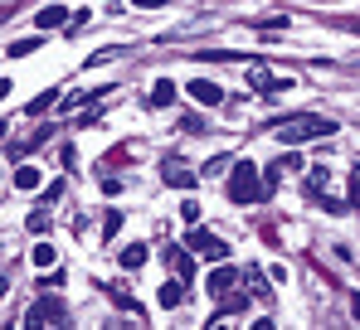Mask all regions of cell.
Returning <instances> with one entry per match:
<instances>
[{
  "mask_svg": "<svg viewBox=\"0 0 360 330\" xmlns=\"http://www.w3.org/2000/svg\"><path fill=\"white\" fill-rule=\"evenodd\" d=\"M268 131H273L283 146H307V141H326V136H336V121H331V117H316V112H297V117L273 121Z\"/></svg>",
  "mask_w": 360,
  "mask_h": 330,
  "instance_id": "1",
  "label": "cell"
},
{
  "mask_svg": "<svg viewBox=\"0 0 360 330\" xmlns=\"http://www.w3.org/2000/svg\"><path fill=\"white\" fill-rule=\"evenodd\" d=\"M229 199L234 204H253V199H268V180L258 175V165L239 161L229 170Z\"/></svg>",
  "mask_w": 360,
  "mask_h": 330,
  "instance_id": "2",
  "label": "cell"
},
{
  "mask_svg": "<svg viewBox=\"0 0 360 330\" xmlns=\"http://www.w3.org/2000/svg\"><path fill=\"white\" fill-rule=\"evenodd\" d=\"M63 321H68V306H63V296H54V291H44L25 311V326H63Z\"/></svg>",
  "mask_w": 360,
  "mask_h": 330,
  "instance_id": "3",
  "label": "cell"
},
{
  "mask_svg": "<svg viewBox=\"0 0 360 330\" xmlns=\"http://www.w3.org/2000/svg\"><path fill=\"white\" fill-rule=\"evenodd\" d=\"M248 88H253V93H263V98H273V93L292 88V78H283V73H273V68L253 63V68H248Z\"/></svg>",
  "mask_w": 360,
  "mask_h": 330,
  "instance_id": "4",
  "label": "cell"
},
{
  "mask_svg": "<svg viewBox=\"0 0 360 330\" xmlns=\"http://www.w3.org/2000/svg\"><path fill=\"white\" fill-rule=\"evenodd\" d=\"M190 248H195L200 258H210V263H224V253H229V248H224V238H219V233H210V228H195V233H190Z\"/></svg>",
  "mask_w": 360,
  "mask_h": 330,
  "instance_id": "5",
  "label": "cell"
},
{
  "mask_svg": "<svg viewBox=\"0 0 360 330\" xmlns=\"http://www.w3.org/2000/svg\"><path fill=\"white\" fill-rule=\"evenodd\" d=\"M234 286H239V272H234V268H224V263H219V268L210 272V296H219V301H224Z\"/></svg>",
  "mask_w": 360,
  "mask_h": 330,
  "instance_id": "6",
  "label": "cell"
},
{
  "mask_svg": "<svg viewBox=\"0 0 360 330\" xmlns=\"http://www.w3.org/2000/svg\"><path fill=\"white\" fill-rule=\"evenodd\" d=\"M190 98H195L200 107H214V103H224V88L210 83V78H195V83H190Z\"/></svg>",
  "mask_w": 360,
  "mask_h": 330,
  "instance_id": "7",
  "label": "cell"
},
{
  "mask_svg": "<svg viewBox=\"0 0 360 330\" xmlns=\"http://www.w3.org/2000/svg\"><path fill=\"white\" fill-rule=\"evenodd\" d=\"M161 175H166V185H176V190H190V185H195V170H190L185 161H176V156L166 161V170H161Z\"/></svg>",
  "mask_w": 360,
  "mask_h": 330,
  "instance_id": "8",
  "label": "cell"
},
{
  "mask_svg": "<svg viewBox=\"0 0 360 330\" xmlns=\"http://www.w3.org/2000/svg\"><path fill=\"white\" fill-rule=\"evenodd\" d=\"M171 103H176V83L171 78H156L151 93H146V107H171Z\"/></svg>",
  "mask_w": 360,
  "mask_h": 330,
  "instance_id": "9",
  "label": "cell"
},
{
  "mask_svg": "<svg viewBox=\"0 0 360 330\" xmlns=\"http://www.w3.org/2000/svg\"><path fill=\"white\" fill-rule=\"evenodd\" d=\"M68 20H73V10H63V5H49V10H39V15H34V25H39V29H63Z\"/></svg>",
  "mask_w": 360,
  "mask_h": 330,
  "instance_id": "10",
  "label": "cell"
},
{
  "mask_svg": "<svg viewBox=\"0 0 360 330\" xmlns=\"http://www.w3.org/2000/svg\"><path fill=\"white\" fill-rule=\"evenodd\" d=\"M156 301H161V306H166V311H176L180 301H185V282H166V286H161V291H156Z\"/></svg>",
  "mask_w": 360,
  "mask_h": 330,
  "instance_id": "11",
  "label": "cell"
},
{
  "mask_svg": "<svg viewBox=\"0 0 360 330\" xmlns=\"http://www.w3.org/2000/svg\"><path fill=\"white\" fill-rule=\"evenodd\" d=\"M39 185H44L39 165H20V170H15V190H39Z\"/></svg>",
  "mask_w": 360,
  "mask_h": 330,
  "instance_id": "12",
  "label": "cell"
},
{
  "mask_svg": "<svg viewBox=\"0 0 360 330\" xmlns=\"http://www.w3.org/2000/svg\"><path fill=\"white\" fill-rule=\"evenodd\" d=\"M54 258H59V248H54V243H34V253H30V263H34L39 272H49V268H54Z\"/></svg>",
  "mask_w": 360,
  "mask_h": 330,
  "instance_id": "13",
  "label": "cell"
},
{
  "mask_svg": "<svg viewBox=\"0 0 360 330\" xmlns=\"http://www.w3.org/2000/svg\"><path fill=\"white\" fill-rule=\"evenodd\" d=\"M141 263H146V248H141V243H131V248H122V268H127V272H136Z\"/></svg>",
  "mask_w": 360,
  "mask_h": 330,
  "instance_id": "14",
  "label": "cell"
},
{
  "mask_svg": "<svg viewBox=\"0 0 360 330\" xmlns=\"http://www.w3.org/2000/svg\"><path fill=\"white\" fill-rule=\"evenodd\" d=\"M34 49H39V34H34V39H15V44L5 49V54H10V58H30Z\"/></svg>",
  "mask_w": 360,
  "mask_h": 330,
  "instance_id": "15",
  "label": "cell"
},
{
  "mask_svg": "<svg viewBox=\"0 0 360 330\" xmlns=\"http://www.w3.org/2000/svg\"><path fill=\"white\" fill-rule=\"evenodd\" d=\"M54 103H59V88H49V93H39V98L30 103V117H39V112H49Z\"/></svg>",
  "mask_w": 360,
  "mask_h": 330,
  "instance_id": "16",
  "label": "cell"
},
{
  "mask_svg": "<svg viewBox=\"0 0 360 330\" xmlns=\"http://www.w3.org/2000/svg\"><path fill=\"white\" fill-rule=\"evenodd\" d=\"M171 263H176L180 277H195V258H185V253H171Z\"/></svg>",
  "mask_w": 360,
  "mask_h": 330,
  "instance_id": "17",
  "label": "cell"
},
{
  "mask_svg": "<svg viewBox=\"0 0 360 330\" xmlns=\"http://www.w3.org/2000/svg\"><path fill=\"white\" fill-rule=\"evenodd\" d=\"M180 219L195 228V223H200V204H195V199H185V204H180Z\"/></svg>",
  "mask_w": 360,
  "mask_h": 330,
  "instance_id": "18",
  "label": "cell"
},
{
  "mask_svg": "<svg viewBox=\"0 0 360 330\" xmlns=\"http://www.w3.org/2000/svg\"><path fill=\"white\" fill-rule=\"evenodd\" d=\"M25 228H30V233H44V228H49V214H44V209H39V214H30Z\"/></svg>",
  "mask_w": 360,
  "mask_h": 330,
  "instance_id": "19",
  "label": "cell"
},
{
  "mask_svg": "<svg viewBox=\"0 0 360 330\" xmlns=\"http://www.w3.org/2000/svg\"><path fill=\"white\" fill-rule=\"evenodd\" d=\"M117 228H122V214H117V209H108V219H103V233H108V238H112V233H117Z\"/></svg>",
  "mask_w": 360,
  "mask_h": 330,
  "instance_id": "20",
  "label": "cell"
},
{
  "mask_svg": "<svg viewBox=\"0 0 360 330\" xmlns=\"http://www.w3.org/2000/svg\"><path fill=\"white\" fill-rule=\"evenodd\" d=\"M83 25H88V10H73V20H68V25H63V29H68V34H78V29H83Z\"/></svg>",
  "mask_w": 360,
  "mask_h": 330,
  "instance_id": "21",
  "label": "cell"
},
{
  "mask_svg": "<svg viewBox=\"0 0 360 330\" xmlns=\"http://www.w3.org/2000/svg\"><path fill=\"white\" fill-rule=\"evenodd\" d=\"M346 199H351V209H360V170H351V194Z\"/></svg>",
  "mask_w": 360,
  "mask_h": 330,
  "instance_id": "22",
  "label": "cell"
},
{
  "mask_svg": "<svg viewBox=\"0 0 360 330\" xmlns=\"http://www.w3.org/2000/svg\"><path fill=\"white\" fill-rule=\"evenodd\" d=\"M248 286H253V296H268V282H263V272H248Z\"/></svg>",
  "mask_w": 360,
  "mask_h": 330,
  "instance_id": "23",
  "label": "cell"
},
{
  "mask_svg": "<svg viewBox=\"0 0 360 330\" xmlns=\"http://www.w3.org/2000/svg\"><path fill=\"white\" fill-rule=\"evenodd\" d=\"M131 5H136V10H161L166 0H131Z\"/></svg>",
  "mask_w": 360,
  "mask_h": 330,
  "instance_id": "24",
  "label": "cell"
},
{
  "mask_svg": "<svg viewBox=\"0 0 360 330\" xmlns=\"http://www.w3.org/2000/svg\"><path fill=\"white\" fill-rule=\"evenodd\" d=\"M5 98H10V78H0V103H5Z\"/></svg>",
  "mask_w": 360,
  "mask_h": 330,
  "instance_id": "25",
  "label": "cell"
},
{
  "mask_svg": "<svg viewBox=\"0 0 360 330\" xmlns=\"http://www.w3.org/2000/svg\"><path fill=\"white\" fill-rule=\"evenodd\" d=\"M351 316H356V321H360V296H351Z\"/></svg>",
  "mask_w": 360,
  "mask_h": 330,
  "instance_id": "26",
  "label": "cell"
},
{
  "mask_svg": "<svg viewBox=\"0 0 360 330\" xmlns=\"http://www.w3.org/2000/svg\"><path fill=\"white\" fill-rule=\"evenodd\" d=\"M5 291H10V282H5V277H0V301H5Z\"/></svg>",
  "mask_w": 360,
  "mask_h": 330,
  "instance_id": "27",
  "label": "cell"
},
{
  "mask_svg": "<svg viewBox=\"0 0 360 330\" xmlns=\"http://www.w3.org/2000/svg\"><path fill=\"white\" fill-rule=\"evenodd\" d=\"M351 29H356V34H360V20H351Z\"/></svg>",
  "mask_w": 360,
  "mask_h": 330,
  "instance_id": "28",
  "label": "cell"
},
{
  "mask_svg": "<svg viewBox=\"0 0 360 330\" xmlns=\"http://www.w3.org/2000/svg\"><path fill=\"white\" fill-rule=\"evenodd\" d=\"M0 136H5V121H0Z\"/></svg>",
  "mask_w": 360,
  "mask_h": 330,
  "instance_id": "29",
  "label": "cell"
}]
</instances>
